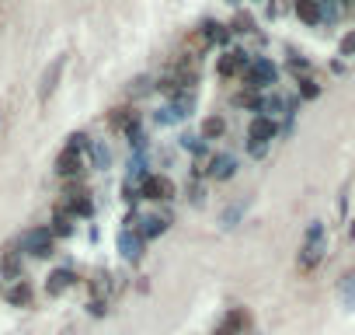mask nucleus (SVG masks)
Returning a JSON list of instances; mask_svg holds the SVG:
<instances>
[{"label":"nucleus","instance_id":"39448f33","mask_svg":"<svg viewBox=\"0 0 355 335\" xmlns=\"http://www.w3.org/2000/svg\"><path fill=\"white\" fill-rule=\"evenodd\" d=\"M63 210H70L73 217H91L94 213V203H91V193L84 189V182H63V199H60Z\"/></svg>","mask_w":355,"mask_h":335},{"label":"nucleus","instance_id":"6e6552de","mask_svg":"<svg viewBox=\"0 0 355 335\" xmlns=\"http://www.w3.org/2000/svg\"><path fill=\"white\" fill-rule=\"evenodd\" d=\"M251 60H254V56L244 53V49H227L223 56H216V74L227 77V81H230V77H241V74L248 70Z\"/></svg>","mask_w":355,"mask_h":335},{"label":"nucleus","instance_id":"f8f14e48","mask_svg":"<svg viewBox=\"0 0 355 335\" xmlns=\"http://www.w3.org/2000/svg\"><path fill=\"white\" fill-rule=\"evenodd\" d=\"M293 11H296V18L303 22V25H320L324 22V0H296L293 4Z\"/></svg>","mask_w":355,"mask_h":335},{"label":"nucleus","instance_id":"1a4fd4ad","mask_svg":"<svg viewBox=\"0 0 355 335\" xmlns=\"http://www.w3.org/2000/svg\"><path fill=\"white\" fill-rule=\"evenodd\" d=\"M237 175V157L234 154H209L206 161V179L209 182H230Z\"/></svg>","mask_w":355,"mask_h":335},{"label":"nucleus","instance_id":"aec40b11","mask_svg":"<svg viewBox=\"0 0 355 335\" xmlns=\"http://www.w3.org/2000/svg\"><path fill=\"white\" fill-rule=\"evenodd\" d=\"M136 119H139V115H136V108H132V105H119V108H112V112H108V126H112V129H119V133H125Z\"/></svg>","mask_w":355,"mask_h":335},{"label":"nucleus","instance_id":"393cba45","mask_svg":"<svg viewBox=\"0 0 355 335\" xmlns=\"http://www.w3.org/2000/svg\"><path fill=\"white\" fill-rule=\"evenodd\" d=\"M313 98H320V84L313 77L300 81V101H313Z\"/></svg>","mask_w":355,"mask_h":335},{"label":"nucleus","instance_id":"ddd939ff","mask_svg":"<svg viewBox=\"0 0 355 335\" xmlns=\"http://www.w3.org/2000/svg\"><path fill=\"white\" fill-rule=\"evenodd\" d=\"M143 238L136 234V231H129V227H122L119 231V252H122V259H129V262H136L139 255H143Z\"/></svg>","mask_w":355,"mask_h":335},{"label":"nucleus","instance_id":"cd10ccee","mask_svg":"<svg viewBox=\"0 0 355 335\" xmlns=\"http://www.w3.org/2000/svg\"><path fill=\"white\" fill-rule=\"evenodd\" d=\"M268 150H272V143H258V140H248V157L261 161V157H268Z\"/></svg>","mask_w":355,"mask_h":335},{"label":"nucleus","instance_id":"6ab92c4d","mask_svg":"<svg viewBox=\"0 0 355 335\" xmlns=\"http://www.w3.org/2000/svg\"><path fill=\"white\" fill-rule=\"evenodd\" d=\"M199 32L206 35L209 49H213V46H227V42H230V35H234V32H230L227 25H220V22H202V25H199Z\"/></svg>","mask_w":355,"mask_h":335},{"label":"nucleus","instance_id":"dca6fc26","mask_svg":"<svg viewBox=\"0 0 355 335\" xmlns=\"http://www.w3.org/2000/svg\"><path fill=\"white\" fill-rule=\"evenodd\" d=\"M4 297H8V304H15V307H32L35 290H32L28 279H21V283H11V286L4 290Z\"/></svg>","mask_w":355,"mask_h":335},{"label":"nucleus","instance_id":"5701e85b","mask_svg":"<svg viewBox=\"0 0 355 335\" xmlns=\"http://www.w3.org/2000/svg\"><path fill=\"white\" fill-rule=\"evenodd\" d=\"M227 133V119L223 115H209V119H202V129H199V136L209 143V140H220Z\"/></svg>","mask_w":355,"mask_h":335},{"label":"nucleus","instance_id":"72a5a7b5","mask_svg":"<svg viewBox=\"0 0 355 335\" xmlns=\"http://www.w3.org/2000/svg\"><path fill=\"white\" fill-rule=\"evenodd\" d=\"M254 4H261V0H254Z\"/></svg>","mask_w":355,"mask_h":335},{"label":"nucleus","instance_id":"2f4dec72","mask_svg":"<svg viewBox=\"0 0 355 335\" xmlns=\"http://www.w3.org/2000/svg\"><path fill=\"white\" fill-rule=\"evenodd\" d=\"M348 238H355V224H352V227H348Z\"/></svg>","mask_w":355,"mask_h":335},{"label":"nucleus","instance_id":"bb28decb","mask_svg":"<svg viewBox=\"0 0 355 335\" xmlns=\"http://www.w3.org/2000/svg\"><path fill=\"white\" fill-rule=\"evenodd\" d=\"M289 74H293L296 81H306V77H310V63L300 60V56H293V60H289Z\"/></svg>","mask_w":355,"mask_h":335},{"label":"nucleus","instance_id":"c85d7f7f","mask_svg":"<svg viewBox=\"0 0 355 335\" xmlns=\"http://www.w3.org/2000/svg\"><path fill=\"white\" fill-rule=\"evenodd\" d=\"M189 199H192L196 206H202V203H206V186H202V179H196V182L189 186Z\"/></svg>","mask_w":355,"mask_h":335},{"label":"nucleus","instance_id":"a878e982","mask_svg":"<svg viewBox=\"0 0 355 335\" xmlns=\"http://www.w3.org/2000/svg\"><path fill=\"white\" fill-rule=\"evenodd\" d=\"M254 28V18L251 15H237L234 22H230V32H237V35H248Z\"/></svg>","mask_w":355,"mask_h":335},{"label":"nucleus","instance_id":"f3484780","mask_svg":"<svg viewBox=\"0 0 355 335\" xmlns=\"http://www.w3.org/2000/svg\"><path fill=\"white\" fill-rule=\"evenodd\" d=\"M167 108H171L174 122L189 119V115H192V108H196V91H182V95H174V98L167 101Z\"/></svg>","mask_w":355,"mask_h":335},{"label":"nucleus","instance_id":"0eeeda50","mask_svg":"<svg viewBox=\"0 0 355 335\" xmlns=\"http://www.w3.org/2000/svg\"><path fill=\"white\" fill-rule=\"evenodd\" d=\"M139 189H143V199L160 203V206H167V203L174 199V193H178V189H174V182H171V175H157V172H153Z\"/></svg>","mask_w":355,"mask_h":335},{"label":"nucleus","instance_id":"b1692460","mask_svg":"<svg viewBox=\"0 0 355 335\" xmlns=\"http://www.w3.org/2000/svg\"><path fill=\"white\" fill-rule=\"evenodd\" d=\"M91 161H94V168H101V172H108V168H112V150L101 143V140H91Z\"/></svg>","mask_w":355,"mask_h":335},{"label":"nucleus","instance_id":"f257e3e1","mask_svg":"<svg viewBox=\"0 0 355 335\" xmlns=\"http://www.w3.org/2000/svg\"><path fill=\"white\" fill-rule=\"evenodd\" d=\"M324 252H327V234H324V224H320V220H310V227H306V234H303V245H300V259H296L300 272H303V276H310V272L320 265Z\"/></svg>","mask_w":355,"mask_h":335},{"label":"nucleus","instance_id":"f03ea898","mask_svg":"<svg viewBox=\"0 0 355 335\" xmlns=\"http://www.w3.org/2000/svg\"><path fill=\"white\" fill-rule=\"evenodd\" d=\"M241 81H244V88H251V91H268V88L279 81V67H275L272 60H265V56H254V60L248 63V70L241 74Z\"/></svg>","mask_w":355,"mask_h":335},{"label":"nucleus","instance_id":"473e14b6","mask_svg":"<svg viewBox=\"0 0 355 335\" xmlns=\"http://www.w3.org/2000/svg\"><path fill=\"white\" fill-rule=\"evenodd\" d=\"M230 4H237V0H230Z\"/></svg>","mask_w":355,"mask_h":335},{"label":"nucleus","instance_id":"423d86ee","mask_svg":"<svg viewBox=\"0 0 355 335\" xmlns=\"http://www.w3.org/2000/svg\"><path fill=\"white\" fill-rule=\"evenodd\" d=\"M0 279H4L8 286L25 279V252L18 245L4 248V255H0Z\"/></svg>","mask_w":355,"mask_h":335},{"label":"nucleus","instance_id":"c756f323","mask_svg":"<svg viewBox=\"0 0 355 335\" xmlns=\"http://www.w3.org/2000/svg\"><path fill=\"white\" fill-rule=\"evenodd\" d=\"M338 53H341V56H355V32H348V35L341 39V46H338Z\"/></svg>","mask_w":355,"mask_h":335},{"label":"nucleus","instance_id":"7ed1b4c3","mask_svg":"<svg viewBox=\"0 0 355 335\" xmlns=\"http://www.w3.org/2000/svg\"><path fill=\"white\" fill-rule=\"evenodd\" d=\"M18 248H21L25 255L49 259V255L56 252V238H53V231H49V227H32V231H25V234L18 238Z\"/></svg>","mask_w":355,"mask_h":335},{"label":"nucleus","instance_id":"9b49d317","mask_svg":"<svg viewBox=\"0 0 355 335\" xmlns=\"http://www.w3.org/2000/svg\"><path fill=\"white\" fill-rule=\"evenodd\" d=\"M279 136V122L268 119V115H254L248 122V140H258V143H272Z\"/></svg>","mask_w":355,"mask_h":335},{"label":"nucleus","instance_id":"a211bd4d","mask_svg":"<svg viewBox=\"0 0 355 335\" xmlns=\"http://www.w3.org/2000/svg\"><path fill=\"white\" fill-rule=\"evenodd\" d=\"M178 147L189 150V154H196L199 161H206V157H209V143H206L199 133H192V129H185L182 136H178Z\"/></svg>","mask_w":355,"mask_h":335},{"label":"nucleus","instance_id":"4468645a","mask_svg":"<svg viewBox=\"0 0 355 335\" xmlns=\"http://www.w3.org/2000/svg\"><path fill=\"white\" fill-rule=\"evenodd\" d=\"M67 70V56H56L53 60V67L42 74V88H39V101H46L53 91H56V84H60V74Z\"/></svg>","mask_w":355,"mask_h":335},{"label":"nucleus","instance_id":"412c9836","mask_svg":"<svg viewBox=\"0 0 355 335\" xmlns=\"http://www.w3.org/2000/svg\"><path fill=\"white\" fill-rule=\"evenodd\" d=\"M73 283H77V276H73L70 269H56V272L49 276L46 290H49V297H60V293H67V290H70Z\"/></svg>","mask_w":355,"mask_h":335},{"label":"nucleus","instance_id":"2eb2a0df","mask_svg":"<svg viewBox=\"0 0 355 335\" xmlns=\"http://www.w3.org/2000/svg\"><path fill=\"white\" fill-rule=\"evenodd\" d=\"M73 224H77V217L56 203V210H53V224H49L53 238H70V234H73Z\"/></svg>","mask_w":355,"mask_h":335},{"label":"nucleus","instance_id":"7c9ffc66","mask_svg":"<svg viewBox=\"0 0 355 335\" xmlns=\"http://www.w3.org/2000/svg\"><path fill=\"white\" fill-rule=\"evenodd\" d=\"M241 213H244V206H230V210H227V213H223V227H227V231H230V227H234V224H237V217H241Z\"/></svg>","mask_w":355,"mask_h":335},{"label":"nucleus","instance_id":"4be33fe9","mask_svg":"<svg viewBox=\"0 0 355 335\" xmlns=\"http://www.w3.org/2000/svg\"><path fill=\"white\" fill-rule=\"evenodd\" d=\"M234 105H237V108L261 112V105H265V95H261V91H251V88H244V91H237V95H234Z\"/></svg>","mask_w":355,"mask_h":335},{"label":"nucleus","instance_id":"9d476101","mask_svg":"<svg viewBox=\"0 0 355 335\" xmlns=\"http://www.w3.org/2000/svg\"><path fill=\"white\" fill-rule=\"evenodd\" d=\"M251 328V314L244 311V307H234V311H227V318L216 325V335H244Z\"/></svg>","mask_w":355,"mask_h":335},{"label":"nucleus","instance_id":"20e7f679","mask_svg":"<svg viewBox=\"0 0 355 335\" xmlns=\"http://www.w3.org/2000/svg\"><path fill=\"white\" fill-rule=\"evenodd\" d=\"M84 168H87V154L67 143V147L60 150V157H56V175H60L63 182H80V179H84Z\"/></svg>","mask_w":355,"mask_h":335}]
</instances>
